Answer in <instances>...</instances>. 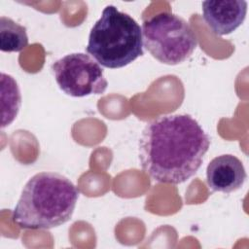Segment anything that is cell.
Segmentation results:
<instances>
[{
	"mask_svg": "<svg viewBox=\"0 0 249 249\" xmlns=\"http://www.w3.org/2000/svg\"><path fill=\"white\" fill-rule=\"evenodd\" d=\"M1 98H2V122L1 127L9 125L17 117L21 96L16 80L5 73H1Z\"/></svg>",
	"mask_w": 249,
	"mask_h": 249,
	"instance_id": "8",
	"label": "cell"
},
{
	"mask_svg": "<svg viewBox=\"0 0 249 249\" xmlns=\"http://www.w3.org/2000/svg\"><path fill=\"white\" fill-rule=\"evenodd\" d=\"M59 89L73 97L103 93L108 86L100 64L89 54L74 53L52 65Z\"/></svg>",
	"mask_w": 249,
	"mask_h": 249,
	"instance_id": "5",
	"label": "cell"
},
{
	"mask_svg": "<svg viewBox=\"0 0 249 249\" xmlns=\"http://www.w3.org/2000/svg\"><path fill=\"white\" fill-rule=\"evenodd\" d=\"M209 147V136L192 116H160L142 130L140 164L156 182L182 184L197 172Z\"/></svg>",
	"mask_w": 249,
	"mask_h": 249,
	"instance_id": "1",
	"label": "cell"
},
{
	"mask_svg": "<svg viewBox=\"0 0 249 249\" xmlns=\"http://www.w3.org/2000/svg\"><path fill=\"white\" fill-rule=\"evenodd\" d=\"M203 18L217 35H228L239 27L246 17L247 2L244 0L203 1Z\"/></svg>",
	"mask_w": 249,
	"mask_h": 249,
	"instance_id": "6",
	"label": "cell"
},
{
	"mask_svg": "<svg viewBox=\"0 0 249 249\" xmlns=\"http://www.w3.org/2000/svg\"><path fill=\"white\" fill-rule=\"evenodd\" d=\"M28 45L26 27L5 16L0 17V50L6 53L21 52Z\"/></svg>",
	"mask_w": 249,
	"mask_h": 249,
	"instance_id": "9",
	"label": "cell"
},
{
	"mask_svg": "<svg viewBox=\"0 0 249 249\" xmlns=\"http://www.w3.org/2000/svg\"><path fill=\"white\" fill-rule=\"evenodd\" d=\"M143 45L161 63L177 65L186 61L197 47L193 28L183 18L161 12L144 20Z\"/></svg>",
	"mask_w": 249,
	"mask_h": 249,
	"instance_id": "4",
	"label": "cell"
},
{
	"mask_svg": "<svg viewBox=\"0 0 249 249\" xmlns=\"http://www.w3.org/2000/svg\"><path fill=\"white\" fill-rule=\"evenodd\" d=\"M247 175L243 163L233 155L214 158L206 168V182L214 192L230 194L242 187Z\"/></svg>",
	"mask_w": 249,
	"mask_h": 249,
	"instance_id": "7",
	"label": "cell"
},
{
	"mask_svg": "<svg viewBox=\"0 0 249 249\" xmlns=\"http://www.w3.org/2000/svg\"><path fill=\"white\" fill-rule=\"evenodd\" d=\"M79 190L56 172H39L22 189L12 213L19 228L49 230L68 222L74 213Z\"/></svg>",
	"mask_w": 249,
	"mask_h": 249,
	"instance_id": "2",
	"label": "cell"
},
{
	"mask_svg": "<svg viewBox=\"0 0 249 249\" xmlns=\"http://www.w3.org/2000/svg\"><path fill=\"white\" fill-rule=\"evenodd\" d=\"M86 51L103 67H124L144 53L142 28L128 14L108 5L90 29Z\"/></svg>",
	"mask_w": 249,
	"mask_h": 249,
	"instance_id": "3",
	"label": "cell"
}]
</instances>
